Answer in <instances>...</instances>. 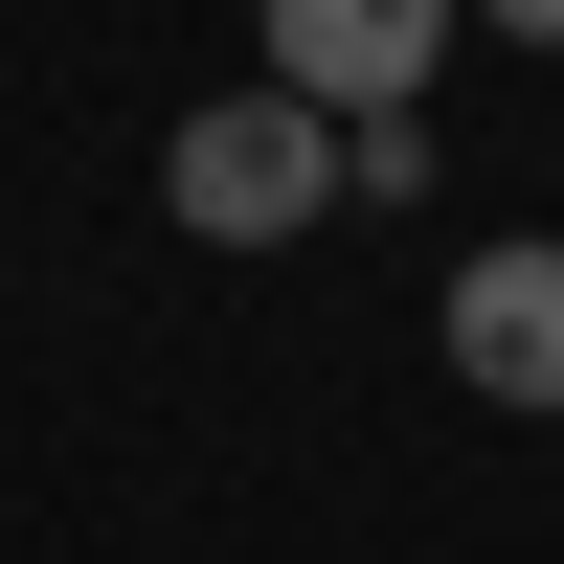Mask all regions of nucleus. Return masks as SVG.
Instances as JSON below:
<instances>
[{"instance_id":"1","label":"nucleus","mask_w":564,"mask_h":564,"mask_svg":"<svg viewBox=\"0 0 564 564\" xmlns=\"http://www.w3.org/2000/svg\"><path fill=\"white\" fill-rule=\"evenodd\" d=\"M159 204L204 226V249H294V226L339 204V113H316V90H226V113L159 135Z\"/></svg>"},{"instance_id":"4","label":"nucleus","mask_w":564,"mask_h":564,"mask_svg":"<svg viewBox=\"0 0 564 564\" xmlns=\"http://www.w3.org/2000/svg\"><path fill=\"white\" fill-rule=\"evenodd\" d=\"M475 23H520V45H564V0H475Z\"/></svg>"},{"instance_id":"2","label":"nucleus","mask_w":564,"mask_h":564,"mask_svg":"<svg viewBox=\"0 0 564 564\" xmlns=\"http://www.w3.org/2000/svg\"><path fill=\"white\" fill-rule=\"evenodd\" d=\"M452 45V0H271V90H316V113H406Z\"/></svg>"},{"instance_id":"3","label":"nucleus","mask_w":564,"mask_h":564,"mask_svg":"<svg viewBox=\"0 0 564 564\" xmlns=\"http://www.w3.org/2000/svg\"><path fill=\"white\" fill-rule=\"evenodd\" d=\"M452 384L564 406V249H475V271H452Z\"/></svg>"}]
</instances>
